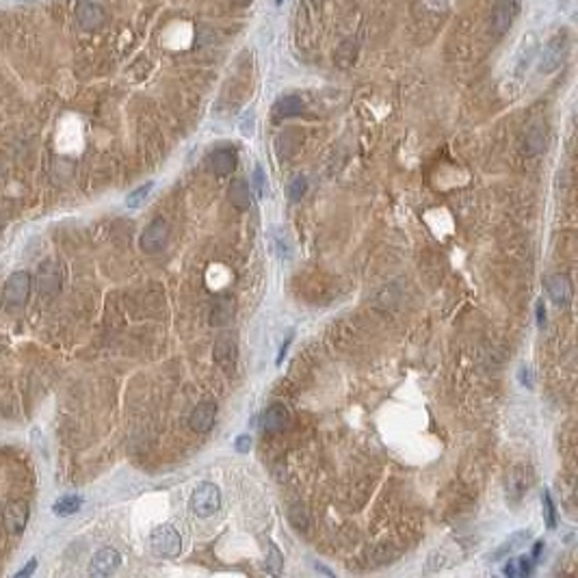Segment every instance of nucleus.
Here are the masks:
<instances>
[{
	"label": "nucleus",
	"mask_w": 578,
	"mask_h": 578,
	"mask_svg": "<svg viewBox=\"0 0 578 578\" xmlns=\"http://www.w3.org/2000/svg\"><path fill=\"white\" fill-rule=\"evenodd\" d=\"M531 537H533L531 531H517V533H513V535L498 548V551L492 555V559H503V557H507V555L520 551V548H524V546H527V541H529Z\"/></svg>",
	"instance_id": "a211bd4d"
},
{
	"label": "nucleus",
	"mask_w": 578,
	"mask_h": 578,
	"mask_svg": "<svg viewBox=\"0 0 578 578\" xmlns=\"http://www.w3.org/2000/svg\"><path fill=\"white\" fill-rule=\"evenodd\" d=\"M208 167L215 176H230L237 167V152L230 148H219V150L211 152Z\"/></svg>",
	"instance_id": "ddd939ff"
},
{
	"label": "nucleus",
	"mask_w": 578,
	"mask_h": 578,
	"mask_svg": "<svg viewBox=\"0 0 578 578\" xmlns=\"http://www.w3.org/2000/svg\"><path fill=\"white\" fill-rule=\"evenodd\" d=\"M570 52V37L565 33H557L555 37L548 39L541 59H539V72L544 74H553L555 70H559L565 61V56Z\"/></svg>",
	"instance_id": "20e7f679"
},
{
	"label": "nucleus",
	"mask_w": 578,
	"mask_h": 578,
	"mask_svg": "<svg viewBox=\"0 0 578 578\" xmlns=\"http://www.w3.org/2000/svg\"><path fill=\"white\" fill-rule=\"evenodd\" d=\"M301 111H303V100L299 96H284L275 102L277 118H295Z\"/></svg>",
	"instance_id": "6ab92c4d"
},
{
	"label": "nucleus",
	"mask_w": 578,
	"mask_h": 578,
	"mask_svg": "<svg viewBox=\"0 0 578 578\" xmlns=\"http://www.w3.org/2000/svg\"><path fill=\"white\" fill-rule=\"evenodd\" d=\"M288 425V412L284 406H271L263 414V431L265 433H279Z\"/></svg>",
	"instance_id": "2eb2a0df"
},
{
	"label": "nucleus",
	"mask_w": 578,
	"mask_h": 578,
	"mask_svg": "<svg viewBox=\"0 0 578 578\" xmlns=\"http://www.w3.org/2000/svg\"><path fill=\"white\" fill-rule=\"evenodd\" d=\"M234 446H237L239 453H249L251 451V438L249 436H239L237 442H234Z\"/></svg>",
	"instance_id": "473e14b6"
},
{
	"label": "nucleus",
	"mask_w": 578,
	"mask_h": 578,
	"mask_svg": "<svg viewBox=\"0 0 578 578\" xmlns=\"http://www.w3.org/2000/svg\"><path fill=\"white\" fill-rule=\"evenodd\" d=\"M76 20L82 31H98L106 20V13L100 5L92 3V0H80L76 5Z\"/></svg>",
	"instance_id": "1a4fd4ad"
},
{
	"label": "nucleus",
	"mask_w": 578,
	"mask_h": 578,
	"mask_svg": "<svg viewBox=\"0 0 578 578\" xmlns=\"http://www.w3.org/2000/svg\"><path fill=\"white\" fill-rule=\"evenodd\" d=\"M517 379H520V384H522L524 388H533V372H531L529 366H522V368H520Z\"/></svg>",
	"instance_id": "7c9ffc66"
},
{
	"label": "nucleus",
	"mask_w": 578,
	"mask_h": 578,
	"mask_svg": "<svg viewBox=\"0 0 578 578\" xmlns=\"http://www.w3.org/2000/svg\"><path fill=\"white\" fill-rule=\"evenodd\" d=\"M503 572H505V576H509V578H511V576H517V561H515V559H509V563L505 565Z\"/></svg>",
	"instance_id": "c9c22d12"
},
{
	"label": "nucleus",
	"mask_w": 578,
	"mask_h": 578,
	"mask_svg": "<svg viewBox=\"0 0 578 578\" xmlns=\"http://www.w3.org/2000/svg\"><path fill=\"white\" fill-rule=\"evenodd\" d=\"M308 191V180L303 176H297L293 182H291V189H288V195H291L293 201H299Z\"/></svg>",
	"instance_id": "bb28decb"
},
{
	"label": "nucleus",
	"mask_w": 578,
	"mask_h": 578,
	"mask_svg": "<svg viewBox=\"0 0 578 578\" xmlns=\"http://www.w3.org/2000/svg\"><path fill=\"white\" fill-rule=\"evenodd\" d=\"M524 146H527V152L529 154H537L546 148V130L541 126H533L529 128L527 132V139H524Z\"/></svg>",
	"instance_id": "412c9836"
},
{
	"label": "nucleus",
	"mask_w": 578,
	"mask_h": 578,
	"mask_svg": "<svg viewBox=\"0 0 578 578\" xmlns=\"http://www.w3.org/2000/svg\"><path fill=\"white\" fill-rule=\"evenodd\" d=\"M356 59H358V44H356L353 39H344V42L338 46L336 54H334L336 65H338L340 70H349V68L356 63Z\"/></svg>",
	"instance_id": "f3484780"
},
{
	"label": "nucleus",
	"mask_w": 578,
	"mask_h": 578,
	"mask_svg": "<svg viewBox=\"0 0 578 578\" xmlns=\"http://www.w3.org/2000/svg\"><path fill=\"white\" fill-rule=\"evenodd\" d=\"M234 5H239V7H249V5H251V0H234Z\"/></svg>",
	"instance_id": "58836bf2"
},
{
	"label": "nucleus",
	"mask_w": 578,
	"mask_h": 578,
	"mask_svg": "<svg viewBox=\"0 0 578 578\" xmlns=\"http://www.w3.org/2000/svg\"><path fill=\"white\" fill-rule=\"evenodd\" d=\"M213 358L221 368L232 370L237 364V342L232 338H219L213 346Z\"/></svg>",
	"instance_id": "4468645a"
},
{
	"label": "nucleus",
	"mask_w": 578,
	"mask_h": 578,
	"mask_svg": "<svg viewBox=\"0 0 578 578\" xmlns=\"http://www.w3.org/2000/svg\"><path fill=\"white\" fill-rule=\"evenodd\" d=\"M275 3H277V5H282V3H284V0H275Z\"/></svg>",
	"instance_id": "ea45409f"
},
{
	"label": "nucleus",
	"mask_w": 578,
	"mask_h": 578,
	"mask_svg": "<svg viewBox=\"0 0 578 578\" xmlns=\"http://www.w3.org/2000/svg\"><path fill=\"white\" fill-rule=\"evenodd\" d=\"M191 511L197 517H211L221 509V492L215 483H199L189 501Z\"/></svg>",
	"instance_id": "f257e3e1"
},
{
	"label": "nucleus",
	"mask_w": 578,
	"mask_h": 578,
	"mask_svg": "<svg viewBox=\"0 0 578 578\" xmlns=\"http://www.w3.org/2000/svg\"><path fill=\"white\" fill-rule=\"evenodd\" d=\"M152 189H154V182H148V184H141L139 189H134L128 197H126V206L128 208H139L143 201L148 199V195L152 193Z\"/></svg>",
	"instance_id": "b1692460"
},
{
	"label": "nucleus",
	"mask_w": 578,
	"mask_h": 578,
	"mask_svg": "<svg viewBox=\"0 0 578 578\" xmlns=\"http://www.w3.org/2000/svg\"><path fill=\"white\" fill-rule=\"evenodd\" d=\"M167 239H169V225L167 221L163 219H154L146 230H143L141 234V249L148 251V253H156L161 251L165 245H167Z\"/></svg>",
	"instance_id": "0eeeda50"
},
{
	"label": "nucleus",
	"mask_w": 578,
	"mask_h": 578,
	"mask_svg": "<svg viewBox=\"0 0 578 578\" xmlns=\"http://www.w3.org/2000/svg\"><path fill=\"white\" fill-rule=\"evenodd\" d=\"M288 522H291L297 531H308L310 517H308V511L303 509V505H293L288 509Z\"/></svg>",
	"instance_id": "5701e85b"
},
{
	"label": "nucleus",
	"mask_w": 578,
	"mask_h": 578,
	"mask_svg": "<svg viewBox=\"0 0 578 578\" xmlns=\"http://www.w3.org/2000/svg\"><path fill=\"white\" fill-rule=\"evenodd\" d=\"M284 565V555L279 553V548L269 539V555H267V570L271 574H279Z\"/></svg>",
	"instance_id": "393cba45"
},
{
	"label": "nucleus",
	"mask_w": 578,
	"mask_h": 578,
	"mask_svg": "<svg viewBox=\"0 0 578 578\" xmlns=\"http://www.w3.org/2000/svg\"><path fill=\"white\" fill-rule=\"evenodd\" d=\"M120 563H122V555L115 551V548H102V551L94 555L89 572L94 576H108L120 567Z\"/></svg>",
	"instance_id": "9b49d317"
},
{
	"label": "nucleus",
	"mask_w": 578,
	"mask_h": 578,
	"mask_svg": "<svg viewBox=\"0 0 578 578\" xmlns=\"http://www.w3.org/2000/svg\"><path fill=\"white\" fill-rule=\"evenodd\" d=\"M80 507H82V498L76 496V494H68V496L59 498V501H56V503L52 505V511H54L56 515L65 517V515H74Z\"/></svg>",
	"instance_id": "aec40b11"
},
{
	"label": "nucleus",
	"mask_w": 578,
	"mask_h": 578,
	"mask_svg": "<svg viewBox=\"0 0 578 578\" xmlns=\"http://www.w3.org/2000/svg\"><path fill=\"white\" fill-rule=\"evenodd\" d=\"M37 288L44 297H52L61 291V271L54 260H44L37 269Z\"/></svg>",
	"instance_id": "423d86ee"
},
{
	"label": "nucleus",
	"mask_w": 578,
	"mask_h": 578,
	"mask_svg": "<svg viewBox=\"0 0 578 578\" xmlns=\"http://www.w3.org/2000/svg\"><path fill=\"white\" fill-rule=\"evenodd\" d=\"M232 312H234V303L230 299H221L211 312V323L213 325H225L230 319H232Z\"/></svg>",
	"instance_id": "4be33fe9"
},
{
	"label": "nucleus",
	"mask_w": 578,
	"mask_h": 578,
	"mask_svg": "<svg viewBox=\"0 0 578 578\" xmlns=\"http://www.w3.org/2000/svg\"><path fill=\"white\" fill-rule=\"evenodd\" d=\"M314 567H316V572H323V574H327V576H334V574H332V572H329V570H327L325 565H319V563H316Z\"/></svg>",
	"instance_id": "4c0bfd02"
},
{
	"label": "nucleus",
	"mask_w": 578,
	"mask_h": 578,
	"mask_svg": "<svg viewBox=\"0 0 578 578\" xmlns=\"http://www.w3.org/2000/svg\"><path fill=\"white\" fill-rule=\"evenodd\" d=\"M265 180H267L265 169L260 167V165H256V167H253V189H256V195H258V197H263V195H265Z\"/></svg>",
	"instance_id": "c85d7f7f"
},
{
	"label": "nucleus",
	"mask_w": 578,
	"mask_h": 578,
	"mask_svg": "<svg viewBox=\"0 0 578 578\" xmlns=\"http://www.w3.org/2000/svg\"><path fill=\"white\" fill-rule=\"evenodd\" d=\"M546 288H548V297H551V301L559 308H565L570 306L572 301V282L567 275L563 273H555L548 277L546 282Z\"/></svg>",
	"instance_id": "9d476101"
},
{
	"label": "nucleus",
	"mask_w": 578,
	"mask_h": 578,
	"mask_svg": "<svg viewBox=\"0 0 578 578\" xmlns=\"http://www.w3.org/2000/svg\"><path fill=\"white\" fill-rule=\"evenodd\" d=\"M520 15V0H496L489 13V33L494 37H505Z\"/></svg>",
	"instance_id": "f03ea898"
},
{
	"label": "nucleus",
	"mask_w": 578,
	"mask_h": 578,
	"mask_svg": "<svg viewBox=\"0 0 578 578\" xmlns=\"http://www.w3.org/2000/svg\"><path fill=\"white\" fill-rule=\"evenodd\" d=\"M541 503H544V515H546L548 529H555L557 527V511H555V503H553V496H551V492H548V489H544Z\"/></svg>",
	"instance_id": "a878e982"
},
{
	"label": "nucleus",
	"mask_w": 578,
	"mask_h": 578,
	"mask_svg": "<svg viewBox=\"0 0 578 578\" xmlns=\"http://www.w3.org/2000/svg\"><path fill=\"white\" fill-rule=\"evenodd\" d=\"M394 551H390L388 546H382V548H375L372 551V559H375V563L372 565H382V563H390L392 559H394Z\"/></svg>",
	"instance_id": "cd10ccee"
},
{
	"label": "nucleus",
	"mask_w": 578,
	"mask_h": 578,
	"mask_svg": "<svg viewBox=\"0 0 578 578\" xmlns=\"http://www.w3.org/2000/svg\"><path fill=\"white\" fill-rule=\"evenodd\" d=\"M150 548H152V553L156 557L173 559V557H178L180 551H182V537L171 524H163V527H156L150 533Z\"/></svg>",
	"instance_id": "7ed1b4c3"
},
{
	"label": "nucleus",
	"mask_w": 578,
	"mask_h": 578,
	"mask_svg": "<svg viewBox=\"0 0 578 578\" xmlns=\"http://www.w3.org/2000/svg\"><path fill=\"white\" fill-rule=\"evenodd\" d=\"M215 418H217V406L211 401H206V403H199V406L191 412L189 425L197 433H206L215 425Z\"/></svg>",
	"instance_id": "f8f14e48"
},
{
	"label": "nucleus",
	"mask_w": 578,
	"mask_h": 578,
	"mask_svg": "<svg viewBox=\"0 0 578 578\" xmlns=\"http://www.w3.org/2000/svg\"><path fill=\"white\" fill-rule=\"evenodd\" d=\"M517 576H527L531 574V559L529 557H517Z\"/></svg>",
	"instance_id": "2f4dec72"
},
{
	"label": "nucleus",
	"mask_w": 578,
	"mask_h": 578,
	"mask_svg": "<svg viewBox=\"0 0 578 578\" xmlns=\"http://www.w3.org/2000/svg\"><path fill=\"white\" fill-rule=\"evenodd\" d=\"M535 314H537V325H539V327H544V323H546V308H544V299H539V301H537V306H535Z\"/></svg>",
	"instance_id": "f704fd0d"
},
{
	"label": "nucleus",
	"mask_w": 578,
	"mask_h": 578,
	"mask_svg": "<svg viewBox=\"0 0 578 578\" xmlns=\"http://www.w3.org/2000/svg\"><path fill=\"white\" fill-rule=\"evenodd\" d=\"M227 195H230V201H232V206H237L239 211H247V208L251 206L249 184H247L243 178H239V180H234L232 184H230Z\"/></svg>",
	"instance_id": "dca6fc26"
},
{
	"label": "nucleus",
	"mask_w": 578,
	"mask_h": 578,
	"mask_svg": "<svg viewBox=\"0 0 578 578\" xmlns=\"http://www.w3.org/2000/svg\"><path fill=\"white\" fill-rule=\"evenodd\" d=\"M31 275L26 271H18L13 273L7 282H5V291H3V299L7 308H22L31 295Z\"/></svg>",
	"instance_id": "39448f33"
},
{
	"label": "nucleus",
	"mask_w": 578,
	"mask_h": 578,
	"mask_svg": "<svg viewBox=\"0 0 578 578\" xmlns=\"http://www.w3.org/2000/svg\"><path fill=\"white\" fill-rule=\"evenodd\" d=\"M35 567H37V559H31L28 561L20 572H18V578H26V576H31L33 572H35Z\"/></svg>",
	"instance_id": "72a5a7b5"
},
{
	"label": "nucleus",
	"mask_w": 578,
	"mask_h": 578,
	"mask_svg": "<svg viewBox=\"0 0 578 578\" xmlns=\"http://www.w3.org/2000/svg\"><path fill=\"white\" fill-rule=\"evenodd\" d=\"M444 561H446V555H444V553H431L429 559H427V570H429V572H438V570L446 567Z\"/></svg>",
	"instance_id": "c756f323"
},
{
	"label": "nucleus",
	"mask_w": 578,
	"mask_h": 578,
	"mask_svg": "<svg viewBox=\"0 0 578 578\" xmlns=\"http://www.w3.org/2000/svg\"><path fill=\"white\" fill-rule=\"evenodd\" d=\"M291 340H293V334H288V340L282 344V349H279V356H277V364H282V360H284V356H286V351H288V344H291Z\"/></svg>",
	"instance_id": "e433bc0d"
},
{
	"label": "nucleus",
	"mask_w": 578,
	"mask_h": 578,
	"mask_svg": "<svg viewBox=\"0 0 578 578\" xmlns=\"http://www.w3.org/2000/svg\"><path fill=\"white\" fill-rule=\"evenodd\" d=\"M28 505L24 501H9L3 509V524L11 535H20L28 522Z\"/></svg>",
	"instance_id": "6e6552de"
}]
</instances>
